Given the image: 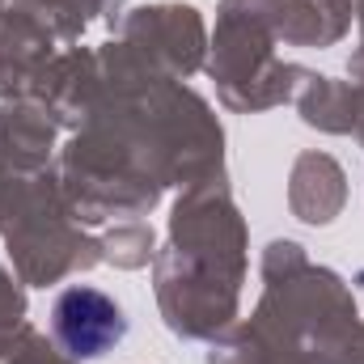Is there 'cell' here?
<instances>
[{"instance_id":"6da1fadb","label":"cell","mask_w":364,"mask_h":364,"mask_svg":"<svg viewBox=\"0 0 364 364\" xmlns=\"http://www.w3.org/2000/svg\"><path fill=\"white\" fill-rule=\"evenodd\" d=\"M51 331L68 356L93 360V356H106L114 343H123L127 318H123L114 296H106L102 288H90V284H77V288L55 296Z\"/></svg>"}]
</instances>
